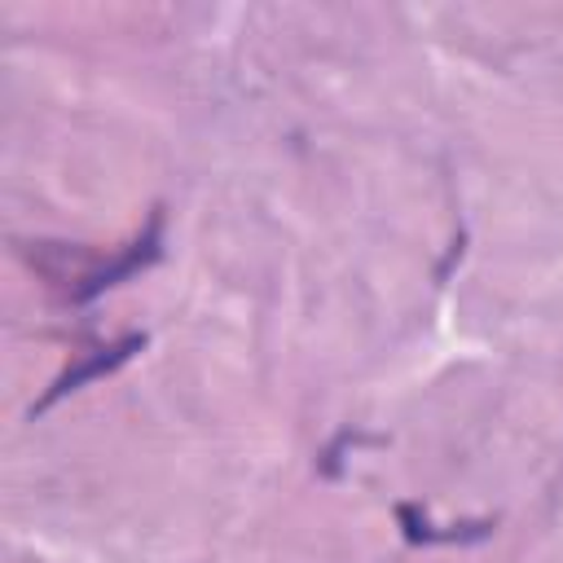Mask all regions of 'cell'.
I'll list each match as a JSON object with an SVG mask.
<instances>
[{
	"label": "cell",
	"instance_id": "obj_1",
	"mask_svg": "<svg viewBox=\"0 0 563 563\" xmlns=\"http://www.w3.org/2000/svg\"><path fill=\"white\" fill-rule=\"evenodd\" d=\"M158 233H163V216L154 211L150 216V224H145V233L136 238V242H128L114 260H101L75 290H70V299H92V295H101L106 286H119L123 277H132L136 268H145V264H154L158 260Z\"/></svg>",
	"mask_w": 563,
	"mask_h": 563
},
{
	"label": "cell",
	"instance_id": "obj_2",
	"mask_svg": "<svg viewBox=\"0 0 563 563\" xmlns=\"http://www.w3.org/2000/svg\"><path fill=\"white\" fill-rule=\"evenodd\" d=\"M141 343H145V334H128V339H119V343H110V347L92 352L88 361L70 365V369H66V374H62V378H57V383H53V387H48V391L35 400V409H31V413H44L53 400H62L66 391H75L79 383H88V378H97V374H110V369H114V365H123V361H128V356H132Z\"/></svg>",
	"mask_w": 563,
	"mask_h": 563
}]
</instances>
